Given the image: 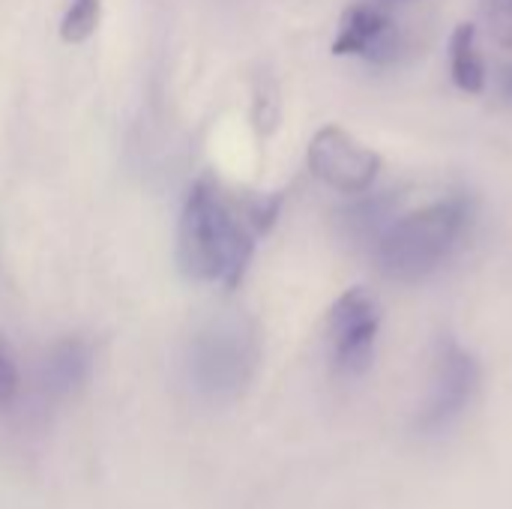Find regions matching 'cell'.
I'll list each match as a JSON object with an SVG mask.
<instances>
[{
	"label": "cell",
	"mask_w": 512,
	"mask_h": 509,
	"mask_svg": "<svg viewBox=\"0 0 512 509\" xmlns=\"http://www.w3.org/2000/svg\"><path fill=\"white\" fill-rule=\"evenodd\" d=\"M279 195H231L213 177H201L183 204L177 225V261L186 276L234 288L255 252V240L279 216Z\"/></svg>",
	"instance_id": "6da1fadb"
},
{
	"label": "cell",
	"mask_w": 512,
	"mask_h": 509,
	"mask_svg": "<svg viewBox=\"0 0 512 509\" xmlns=\"http://www.w3.org/2000/svg\"><path fill=\"white\" fill-rule=\"evenodd\" d=\"M474 207L465 195H450L393 222L375 246L378 267L393 282H423L438 273L462 246Z\"/></svg>",
	"instance_id": "7a4b0ae2"
},
{
	"label": "cell",
	"mask_w": 512,
	"mask_h": 509,
	"mask_svg": "<svg viewBox=\"0 0 512 509\" xmlns=\"http://www.w3.org/2000/svg\"><path fill=\"white\" fill-rule=\"evenodd\" d=\"M480 387H483V366L474 357V351H468L459 339L444 336L435 351L432 387L417 417V429L426 435H438L450 429L477 402Z\"/></svg>",
	"instance_id": "3957f363"
},
{
	"label": "cell",
	"mask_w": 512,
	"mask_h": 509,
	"mask_svg": "<svg viewBox=\"0 0 512 509\" xmlns=\"http://www.w3.org/2000/svg\"><path fill=\"white\" fill-rule=\"evenodd\" d=\"M333 363L342 375H363L375 360L378 330H381V309L378 300L366 288L345 291L327 318Z\"/></svg>",
	"instance_id": "277c9868"
},
{
	"label": "cell",
	"mask_w": 512,
	"mask_h": 509,
	"mask_svg": "<svg viewBox=\"0 0 512 509\" xmlns=\"http://www.w3.org/2000/svg\"><path fill=\"white\" fill-rule=\"evenodd\" d=\"M309 168L336 192L357 195L375 183L381 171V156L342 126H324L309 144Z\"/></svg>",
	"instance_id": "5b68a950"
},
{
	"label": "cell",
	"mask_w": 512,
	"mask_h": 509,
	"mask_svg": "<svg viewBox=\"0 0 512 509\" xmlns=\"http://www.w3.org/2000/svg\"><path fill=\"white\" fill-rule=\"evenodd\" d=\"M399 30L393 15L378 6V3H354L345 9L336 39H333V54H357L369 60H390L399 45Z\"/></svg>",
	"instance_id": "8992f818"
},
{
	"label": "cell",
	"mask_w": 512,
	"mask_h": 509,
	"mask_svg": "<svg viewBox=\"0 0 512 509\" xmlns=\"http://www.w3.org/2000/svg\"><path fill=\"white\" fill-rule=\"evenodd\" d=\"M90 375V348L81 339H63L60 345L51 348L48 366H45V381L51 393L66 396L75 393Z\"/></svg>",
	"instance_id": "52a82bcc"
},
{
	"label": "cell",
	"mask_w": 512,
	"mask_h": 509,
	"mask_svg": "<svg viewBox=\"0 0 512 509\" xmlns=\"http://www.w3.org/2000/svg\"><path fill=\"white\" fill-rule=\"evenodd\" d=\"M450 69L453 81L465 93H480L486 87V63L480 54L477 42V27L474 24H459L450 39Z\"/></svg>",
	"instance_id": "ba28073f"
},
{
	"label": "cell",
	"mask_w": 512,
	"mask_h": 509,
	"mask_svg": "<svg viewBox=\"0 0 512 509\" xmlns=\"http://www.w3.org/2000/svg\"><path fill=\"white\" fill-rule=\"evenodd\" d=\"M99 15H102V0H72L63 15V24H60L63 42L78 45V42L90 39L99 27Z\"/></svg>",
	"instance_id": "9c48e42d"
},
{
	"label": "cell",
	"mask_w": 512,
	"mask_h": 509,
	"mask_svg": "<svg viewBox=\"0 0 512 509\" xmlns=\"http://www.w3.org/2000/svg\"><path fill=\"white\" fill-rule=\"evenodd\" d=\"M393 210V201L390 195H378L372 201H360L351 213H348V228L357 234V237H375L387 219V213Z\"/></svg>",
	"instance_id": "30bf717a"
},
{
	"label": "cell",
	"mask_w": 512,
	"mask_h": 509,
	"mask_svg": "<svg viewBox=\"0 0 512 509\" xmlns=\"http://www.w3.org/2000/svg\"><path fill=\"white\" fill-rule=\"evenodd\" d=\"M483 15L495 42L512 48V0H483Z\"/></svg>",
	"instance_id": "8fae6325"
},
{
	"label": "cell",
	"mask_w": 512,
	"mask_h": 509,
	"mask_svg": "<svg viewBox=\"0 0 512 509\" xmlns=\"http://www.w3.org/2000/svg\"><path fill=\"white\" fill-rule=\"evenodd\" d=\"M15 396H18V366L6 336L0 333V411L9 408Z\"/></svg>",
	"instance_id": "7c38bea8"
},
{
	"label": "cell",
	"mask_w": 512,
	"mask_h": 509,
	"mask_svg": "<svg viewBox=\"0 0 512 509\" xmlns=\"http://www.w3.org/2000/svg\"><path fill=\"white\" fill-rule=\"evenodd\" d=\"M504 96L512 102V66L507 69V75H504Z\"/></svg>",
	"instance_id": "4fadbf2b"
}]
</instances>
